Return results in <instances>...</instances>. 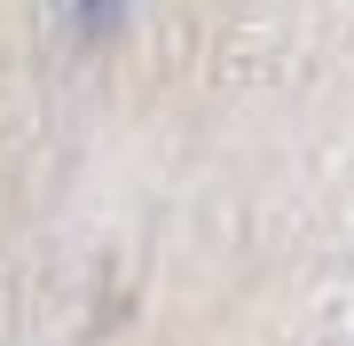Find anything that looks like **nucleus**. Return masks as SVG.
Masks as SVG:
<instances>
[{"label": "nucleus", "mask_w": 354, "mask_h": 346, "mask_svg": "<svg viewBox=\"0 0 354 346\" xmlns=\"http://www.w3.org/2000/svg\"><path fill=\"white\" fill-rule=\"evenodd\" d=\"M79 16H87V24L102 32V24H111V16H118V0H79Z\"/></svg>", "instance_id": "1"}]
</instances>
